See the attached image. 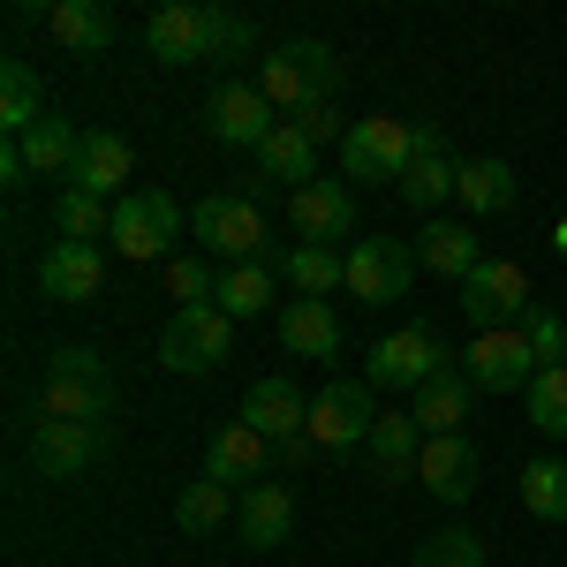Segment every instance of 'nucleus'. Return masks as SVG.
<instances>
[{
	"label": "nucleus",
	"instance_id": "nucleus-37",
	"mask_svg": "<svg viewBox=\"0 0 567 567\" xmlns=\"http://www.w3.org/2000/svg\"><path fill=\"white\" fill-rule=\"evenodd\" d=\"M529 424L545 439H567V363H553V371L529 379Z\"/></svg>",
	"mask_w": 567,
	"mask_h": 567
},
{
	"label": "nucleus",
	"instance_id": "nucleus-25",
	"mask_svg": "<svg viewBox=\"0 0 567 567\" xmlns=\"http://www.w3.org/2000/svg\"><path fill=\"white\" fill-rule=\"evenodd\" d=\"M416 265H424V272H446V280H470L484 265V250H477V235H470L462 219H432V227L416 235Z\"/></svg>",
	"mask_w": 567,
	"mask_h": 567
},
{
	"label": "nucleus",
	"instance_id": "nucleus-26",
	"mask_svg": "<svg viewBox=\"0 0 567 567\" xmlns=\"http://www.w3.org/2000/svg\"><path fill=\"white\" fill-rule=\"evenodd\" d=\"M470 393L477 386H470L462 371H446V379H432L424 393H409V416L424 424V439H454L462 424H470Z\"/></svg>",
	"mask_w": 567,
	"mask_h": 567
},
{
	"label": "nucleus",
	"instance_id": "nucleus-38",
	"mask_svg": "<svg viewBox=\"0 0 567 567\" xmlns=\"http://www.w3.org/2000/svg\"><path fill=\"white\" fill-rule=\"evenodd\" d=\"M197 23H205V61H235V53H250V16H235V8H197Z\"/></svg>",
	"mask_w": 567,
	"mask_h": 567
},
{
	"label": "nucleus",
	"instance_id": "nucleus-18",
	"mask_svg": "<svg viewBox=\"0 0 567 567\" xmlns=\"http://www.w3.org/2000/svg\"><path fill=\"white\" fill-rule=\"evenodd\" d=\"M106 439H114L106 424H53V416H45L39 432H31V462H39L45 477H84Z\"/></svg>",
	"mask_w": 567,
	"mask_h": 567
},
{
	"label": "nucleus",
	"instance_id": "nucleus-30",
	"mask_svg": "<svg viewBox=\"0 0 567 567\" xmlns=\"http://www.w3.org/2000/svg\"><path fill=\"white\" fill-rule=\"evenodd\" d=\"M16 152H23V167H31V175H61V182H69L76 152H84V136H76V122L45 114V122H39L31 136H16Z\"/></svg>",
	"mask_w": 567,
	"mask_h": 567
},
{
	"label": "nucleus",
	"instance_id": "nucleus-27",
	"mask_svg": "<svg viewBox=\"0 0 567 567\" xmlns=\"http://www.w3.org/2000/svg\"><path fill=\"white\" fill-rule=\"evenodd\" d=\"M272 296H280V272H272V265H219V296L213 303L227 310V318H235V326H243V318H258V310H272Z\"/></svg>",
	"mask_w": 567,
	"mask_h": 567
},
{
	"label": "nucleus",
	"instance_id": "nucleus-35",
	"mask_svg": "<svg viewBox=\"0 0 567 567\" xmlns=\"http://www.w3.org/2000/svg\"><path fill=\"white\" fill-rule=\"evenodd\" d=\"M462 189V167L446 159V152H424L409 175H401V197H409V213H432V205H446Z\"/></svg>",
	"mask_w": 567,
	"mask_h": 567
},
{
	"label": "nucleus",
	"instance_id": "nucleus-22",
	"mask_svg": "<svg viewBox=\"0 0 567 567\" xmlns=\"http://www.w3.org/2000/svg\"><path fill=\"white\" fill-rule=\"evenodd\" d=\"M280 349L303 355V363H333L341 355V318H333V303H296L280 310Z\"/></svg>",
	"mask_w": 567,
	"mask_h": 567
},
{
	"label": "nucleus",
	"instance_id": "nucleus-17",
	"mask_svg": "<svg viewBox=\"0 0 567 567\" xmlns=\"http://www.w3.org/2000/svg\"><path fill=\"white\" fill-rule=\"evenodd\" d=\"M130 167H136L130 136H114V130H84V152H76V167H69V189H84V197H106V205H122L114 189L130 182Z\"/></svg>",
	"mask_w": 567,
	"mask_h": 567
},
{
	"label": "nucleus",
	"instance_id": "nucleus-23",
	"mask_svg": "<svg viewBox=\"0 0 567 567\" xmlns=\"http://www.w3.org/2000/svg\"><path fill=\"white\" fill-rule=\"evenodd\" d=\"M144 39H152V53H159L167 69H189V61H205V23H197V0H167V8H152Z\"/></svg>",
	"mask_w": 567,
	"mask_h": 567
},
{
	"label": "nucleus",
	"instance_id": "nucleus-2",
	"mask_svg": "<svg viewBox=\"0 0 567 567\" xmlns=\"http://www.w3.org/2000/svg\"><path fill=\"white\" fill-rule=\"evenodd\" d=\"M341 53L326 39H288V45H272L265 53V69H258V91L272 99V114H310V106H333V91H341Z\"/></svg>",
	"mask_w": 567,
	"mask_h": 567
},
{
	"label": "nucleus",
	"instance_id": "nucleus-43",
	"mask_svg": "<svg viewBox=\"0 0 567 567\" xmlns=\"http://www.w3.org/2000/svg\"><path fill=\"white\" fill-rule=\"evenodd\" d=\"M272 454H280V470H303L310 454H318V439H310V432H296V439H280Z\"/></svg>",
	"mask_w": 567,
	"mask_h": 567
},
{
	"label": "nucleus",
	"instance_id": "nucleus-33",
	"mask_svg": "<svg viewBox=\"0 0 567 567\" xmlns=\"http://www.w3.org/2000/svg\"><path fill=\"white\" fill-rule=\"evenodd\" d=\"M39 122H45V106H39V76H31V61H8V69H0V130H8V144L31 136Z\"/></svg>",
	"mask_w": 567,
	"mask_h": 567
},
{
	"label": "nucleus",
	"instance_id": "nucleus-7",
	"mask_svg": "<svg viewBox=\"0 0 567 567\" xmlns=\"http://www.w3.org/2000/svg\"><path fill=\"white\" fill-rule=\"evenodd\" d=\"M470 371V386L477 393H529V379H537V349H529L523 326H492V333H470V355H462Z\"/></svg>",
	"mask_w": 567,
	"mask_h": 567
},
{
	"label": "nucleus",
	"instance_id": "nucleus-10",
	"mask_svg": "<svg viewBox=\"0 0 567 567\" xmlns=\"http://www.w3.org/2000/svg\"><path fill=\"white\" fill-rule=\"evenodd\" d=\"M371 424H379V409H371V379H333V386L310 401V439H318V454L363 446Z\"/></svg>",
	"mask_w": 567,
	"mask_h": 567
},
{
	"label": "nucleus",
	"instance_id": "nucleus-24",
	"mask_svg": "<svg viewBox=\"0 0 567 567\" xmlns=\"http://www.w3.org/2000/svg\"><path fill=\"white\" fill-rule=\"evenodd\" d=\"M45 31L69 45V53H106L114 45V8L106 0H53L45 8Z\"/></svg>",
	"mask_w": 567,
	"mask_h": 567
},
{
	"label": "nucleus",
	"instance_id": "nucleus-14",
	"mask_svg": "<svg viewBox=\"0 0 567 567\" xmlns=\"http://www.w3.org/2000/svg\"><path fill=\"white\" fill-rule=\"evenodd\" d=\"M265 470H272V439H258L243 416L205 439V477L213 484H243L250 492V484H265Z\"/></svg>",
	"mask_w": 567,
	"mask_h": 567
},
{
	"label": "nucleus",
	"instance_id": "nucleus-12",
	"mask_svg": "<svg viewBox=\"0 0 567 567\" xmlns=\"http://www.w3.org/2000/svg\"><path fill=\"white\" fill-rule=\"evenodd\" d=\"M205 130H213L219 144H243V152H258L265 136L280 130V114H272V99H265L258 84H235V76H227V84L205 99Z\"/></svg>",
	"mask_w": 567,
	"mask_h": 567
},
{
	"label": "nucleus",
	"instance_id": "nucleus-41",
	"mask_svg": "<svg viewBox=\"0 0 567 567\" xmlns=\"http://www.w3.org/2000/svg\"><path fill=\"white\" fill-rule=\"evenodd\" d=\"M167 296H175L182 310H189V303H213V296H219V272L205 258H167Z\"/></svg>",
	"mask_w": 567,
	"mask_h": 567
},
{
	"label": "nucleus",
	"instance_id": "nucleus-1",
	"mask_svg": "<svg viewBox=\"0 0 567 567\" xmlns=\"http://www.w3.org/2000/svg\"><path fill=\"white\" fill-rule=\"evenodd\" d=\"M424 152H446V136H439L432 122H401V114H363V122L341 136L349 182H393V189H401V175H409Z\"/></svg>",
	"mask_w": 567,
	"mask_h": 567
},
{
	"label": "nucleus",
	"instance_id": "nucleus-39",
	"mask_svg": "<svg viewBox=\"0 0 567 567\" xmlns=\"http://www.w3.org/2000/svg\"><path fill=\"white\" fill-rule=\"evenodd\" d=\"M409 567H484V545L470 537V529H439V537L416 545V560H409Z\"/></svg>",
	"mask_w": 567,
	"mask_h": 567
},
{
	"label": "nucleus",
	"instance_id": "nucleus-44",
	"mask_svg": "<svg viewBox=\"0 0 567 567\" xmlns=\"http://www.w3.org/2000/svg\"><path fill=\"white\" fill-rule=\"evenodd\" d=\"M553 243H560V258H567V219H553Z\"/></svg>",
	"mask_w": 567,
	"mask_h": 567
},
{
	"label": "nucleus",
	"instance_id": "nucleus-19",
	"mask_svg": "<svg viewBox=\"0 0 567 567\" xmlns=\"http://www.w3.org/2000/svg\"><path fill=\"white\" fill-rule=\"evenodd\" d=\"M416 484L446 499V507H462L470 492H477V446L454 432V439H424V454H416Z\"/></svg>",
	"mask_w": 567,
	"mask_h": 567
},
{
	"label": "nucleus",
	"instance_id": "nucleus-28",
	"mask_svg": "<svg viewBox=\"0 0 567 567\" xmlns=\"http://www.w3.org/2000/svg\"><path fill=\"white\" fill-rule=\"evenodd\" d=\"M258 182H318V144H310L296 122H280V130L258 144Z\"/></svg>",
	"mask_w": 567,
	"mask_h": 567
},
{
	"label": "nucleus",
	"instance_id": "nucleus-21",
	"mask_svg": "<svg viewBox=\"0 0 567 567\" xmlns=\"http://www.w3.org/2000/svg\"><path fill=\"white\" fill-rule=\"evenodd\" d=\"M363 454H371V477L379 484H409L416 454H424V424H416L409 409H401V416H379L371 439H363Z\"/></svg>",
	"mask_w": 567,
	"mask_h": 567
},
{
	"label": "nucleus",
	"instance_id": "nucleus-16",
	"mask_svg": "<svg viewBox=\"0 0 567 567\" xmlns=\"http://www.w3.org/2000/svg\"><path fill=\"white\" fill-rule=\"evenodd\" d=\"M235 529H243V545L250 553H280L288 545V529H296V484H250L243 492V507H235Z\"/></svg>",
	"mask_w": 567,
	"mask_h": 567
},
{
	"label": "nucleus",
	"instance_id": "nucleus-20",
	"mask_svg": "<svg viewBox=\"0 0 567 567\" xmlns=\"http://www.w3.org/2000/svg\"><path fill=\"white\" fill-rule=\"evenodd\" d=\"M243 424H250L258 439H272V446H280V439L310 432V401L288 386V379H258V386L243 393Z\"/></svg>",
	"mask_w": 567,
	"mask_h": 567
},
{
	"label": "nucleus",
	"instance_id": "nucleus-15",
	"mask_svg": "<svg viewBox=\"0 0 567 567\" xmlns=\"http://www.w3.org/2000/svg\"><path fill=\"white\" fill-rule=\"evenodd\" d=\"M106 288V258L91 243H53L39 258V296L45 303H91Z\"/></svg>",
	"mask_w": 567,
	"mask_h": 567
},
{
	"label": "nucleus",
	"instance_id": "nucleus-4",
	"mask_svg": "<svg viewBox=\"0 0 567 567\" xmlns=\"http://www.w3.org/2000/svg\"><path fill=\"white\" fill-rule=\"evenodd\" d=\"M227 349H235V318L219 303H189L167 318V333H159V363L167 371H182V379H205V371H219L227 363Z\"/></svg>",
	"mask_w": 567,
	"mask_h": 567
},
{
	"label": "nucleus",
	"instance_id": "nucleus-6",
	"mask_svg": "<svg viewBox=\"0 0 567 567\" xmlns=\"http://www.w3.org/2000/svg\"><path fill=\"white\" fill-rule=\"evenodd\" d=\"M182 227H189V213H182L167 189H130L122 205H114V250L136 265L167 258V243H175Z\"/></svg>",
	"mask_w": 567,
	"mask_h": 567
},
{
	"label": "nucleus",
	"instance_id": "nucleus-9",
	"mask_svg": "<svg viewBox=\"0 0 567 567\" xmlns=\"http://www.w3.org/2000/svg\"><path fill=\"white\" fill-rule=\"evenodd\" d=\"M462 310H470V326L492 333V326H523L529 318V272L515 258H484L470 280H462Z\"/></svg>",
	"mask_w": 567,
	"mask_h": 567
},
{
	"label": "nucleus",
	"instance_id": "nucleus-29",
	"mask_svg": "<svg viewBox=\"0 0 567 567\" xmlns=\"http://www.w3.org/2000/svg\"><path fill=\"white\" fill-rule=\"evenodd\" d=\"M280 280H288L303 303H326L333 288H349V258H341V250H318V243H303V250H288V258H280Z\"/></svg>",
	"mask_w": 567,
	"mask_h": 567
},
{
	"label": "nucleus",
	"instance_id": "nucleus-11",
	"mask_svg": "<svg viewBox=\"0 0 567 567\" xmlns=\"http://www.w3.org/2000/svg\"><path fill=\"white\" fill-rule=\"evenodd\" d=\"M409 280H416V250H409V243L371 235V243H355V250H349V296H355V303H401Z\"/></svg>",
	"mask_w": 567,
	"mask_h": 567
},
{
	"label": "nucleus",
	"instance_id": "nucleus-36",
	"mask_svg": "<svg viewBox=\"0 0 567 567\" xmlns=\"http://www.w3.org/2000/svg\"><path fill=\"white\" fill-rule=\"evenodd\" d=\"M243 499H227V484L213 477H197V484H182V499H175V523L189 529V537H205V529H219L227 515H235Z\"/></svg>",
	"mask_w": 567,
	"mask_h": 567
},
{
	"label": "nucleus",
	"instance_id": "nucleus-3",
	"mask_svg": "<svg viewBox=\"0 0 567 567\" xmlns=\"http://www.w3.org/2000/svg\"><path fill=\"white\" fill-rule=\"evenodd\" d=\"M114 409V371L99 349H61L45 363V386H39V424H106Z\"/></svg>",
	"mask_w": 567,
	"mask_h": 567
},
{
	"label": "nucleus",
	"instance_id": "nucleus-40",
	"mask_svg": "<svg viewBox=\"0 0 567 567\" xmlns=\"http://www.w3.org/2000/svg\"><path fill=\"white\" fill-rule=\"evenodd\" d=\"M523 333H529V349H537V371H553V363H567V318H560V310L529 303Z\"/></svg>",
	"mask_w": 567,
	"mask_h": 567
},
{
	"label": "nucleus",
	"instance_id": "nucleus-34",
	"mask_svg": "<svg viewBox=\"0 0 567 567\" xmlns=\"http://www.w3.org/2000/svg\"><path fill=\"white\" fill-rule=\"evenodd\" d=\"M523 507L537 523H567V462L545 454V462H523Z\"/></svg>",
	"mask_w": 567,
	"mask_h": 567
},
{
	"label": "nucleus",
	"instance_id": "nucleus-13",
	"mask_svg": "<svg viewBox=\"0 0 567 567\" xmlns=\"http://www.w3.org/2000/svg\"><path fill=\"white\" fill-rule=\"evenodd\" d=\"M288 219H296L303 243L333 250V243H349V227H355V189L349 182H303V189H288Z\"/></svg>",
	"mask_w": 567,
	"mask_h": 567
},
{
	"label": "nucleus",
	"instance_id": "nucleus-31",
	"mask_svg": "<svg viewBox=\"0 0 567 567\" xmlns=\"http://www.w3.org/2000/svg\"><path fill=\"white\" fill-rule=\"evenodd\" d=\"M454 197H462V205H470L477 219H492V213H507V205L523 197V182H515V167H507V159H470Z\"/></svg>",
	"mask_w": 567,
	"mask_h": 567
},
{
	"label": "nucleus",
	"instance_id": "nucleus-5",
	"mask_svg": "<svg viewBox=\"0 0 567 567\" xmlns=\"http://www.w3.org/2000/svg\"><path fill=\"white\" fill-rule=\"evenodd\" d=\"M189 227H197V243H205L219 265H258L265 258V213H258V197H243V189H235V197H227V189L205 197V205L189 213Z\"/></svg>",
	"mask_w": 567,
	"mask_h": 567
},
{
	"label": "nucleus",
	"instance_id": "nucleus-32",
	"mask_svg": "<svg viewBox=\"0 0 567 567\" xmlns=\"http://www.w3.org/2000/svg\"><path fill=\"white\" fill-rule=\"evenodd\" d=\"M53 227H61V243H114V205L106 197H84V189H61L53 197Z\"/></svg>",
	"mask_w": 567,
	"mask_h": 567
},
{
	"label": "nucleus",
	"instance_id": "nucleus-8",
	"mask_svg": "<svg viewBox=\"0 0 567 567\" xmlns=\"http://www.w3.org/2000/svg\"><path fill=\"white\" fill-rule=\"evenodd\" d=\"M446 341H439L432 326H401V333H386L379 349H371V386H409L424 393L432 379H446Z\"/></svg>",
	"mask_w": 567,
	"mask_h": 567
},
{
	"label": "nucleus",
	"instance_id": "nucleus-42",
	"mask_svg": "<svg viewBox=\"0 0 567 567\" xmlns=\"http://www.w3.org/2000/svg\"><path fill=\"white\" fill-rule=\"evenodd\" d=\"M296 130L310 144H326V136H349V122H341V106H310V114H296Z\"/></svg>",
	"mask_w": 567,
	"mask_h": 567
}]
</instances>
